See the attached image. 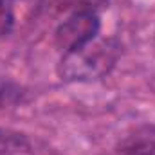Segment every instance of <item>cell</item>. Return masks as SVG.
Wrapping results in <instances>:
<instances>
[{
  "mask_svg": "<svg viewBox=\"0 0 155 155\" xmlns=\"http://www.w3.org/2000/svg\"><path fill=\"white\" fill-rule=\"evenodd\" d=\"M119 58V45L112 38H96L74 51L63 52L60 76L69 81H90L110 72Z\"/></svg>",
  "mask_w": 155,
  "mask_h": 155,
  "instance_id": "1",
  "label": "cell"
},
{
  "mask_svg": "<svg viewBox=\"0 0 155 155\" xmlns=\"http://www.w3.org/2000/svg\"><path fill=\"white\" fill-rule=\"evenodd\" d=\"M99 18L92 11H79L69 16L56 31V45L63 51H74L83 43L90 41L97 36Z\"/></svg>",
  "mask_w": 155,
  "mask_h": 155,
  "instance_id": "2",
  "label": "cell"
},
{
  "mask_svg": "<svg viewBox=\"0 0 155 155\" xmlns=\"http://www.w3.org/2000/svg\"><path fill=\"white\" fill-rule=\"evenodd\" d=\"M121 152L123 155H155V135H135Z\"/></svg>",
  "mask_w": 155,
  "mask_h": 155,
  "instance_id": "3",
  "label": "cell"
},
{
  "mask_svg": "<svg viewBox=\"0 0 155 155\" xmlns=\"http://www.w3.org/2000/svg\"><path fill=\"white\" fill-rule=\"evenodd\" d=\"M15 16H13V9L9 0H0V36L7 35L13 27Z\"/></svg>",
  "mask_w": 155,
  "mask_h": 155,
  "instance_id": "4",
  "label": "cell"
}]
</instances>
